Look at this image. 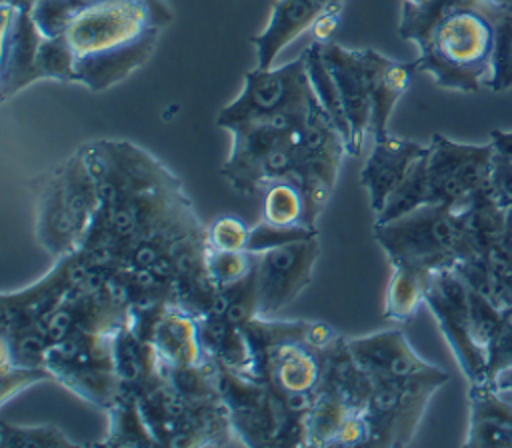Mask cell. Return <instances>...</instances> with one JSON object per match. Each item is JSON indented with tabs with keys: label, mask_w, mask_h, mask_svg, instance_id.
I'll use <instances>...</instances> for the list:
<instances>
[{
	"label": "cell",
	"mask_w": 512,
	"mask_h": 448,
	"mask_svg": "<svg viewBox=\"0 0 512 448\" xmlns=\"http://www.w3.org/2000/svg\"><path fill=\"white\" fill-rule=\"evenodd\" d=\"M220 398L244 446H308L306 418L266 382L214 362Z\"/></svg>",
	"instance_id": "obj_5"
},
{
	"label": "cell",
	"mask_w": 512,
	"mask_h": 448,
	"mask_svg": "<svg viewBox=\"0 0 512 448\" xmlns=\"http://www.w3.org/2000/svg\"><path fill=\"white\" fill-rule=\"evenodd\" d=\"M428 154V150H426ZM426 154L420 156L406 178L400 182V186L394 190V194L388 198L384 208L376 214L374 224H384L390 220H396L414 208L428 204V182H426Z\"/></svg>",
	"instance_id": "obj_27"
},
{
	"label": "cell",
	"mask_w": 512,
	"mask_h": 448,
	"mask_svg": "<svg viewBox=\"0 0 512 448\" xmlns=\"http://www.w3.org/2000/svg\"><path fill=\"white\" fill-rule=\"evenodd\" d=\"M468 448H512V402L490 384L468 388Z\"/></svg>",
	"instance_id": "obj_21"
},
{
	"label": "cell",
	"mask_w": 512,
	"mask_h": 448,
	"mask_svg": "<svg viewBox=\"0 0 512 448\" xmlns=\"http://www.w3.org/2000/svg\"><path fill=\"white\" fill-rule=\"evenodd\" d=\"M306 116L308 114L290 112L232 126L228 130L232 148L220 168L222 178L240 194H254L260 190L258 174L264 160L302 134Z\"/></svg>",
	"instance_id": "obj_12"
},
{
	"label": "cell",
	"mask_w": 512,
	"mask_h": 448,
	"mask_svg": "<svg viewBox=\"0 0 512 448\" xmlns=\"http://www.w3.org/2000/svg\"><path fill=\"white\" fill-rule=\"evenodd\" d=\"M90 264L80 250L60 256L34 284L0 296V334L32 326L54 312L88 274Z\"/></svg>",
	"instance_id": "obj_13"
},
{
	"label": "cell",
	"mask_w": 512,
	"mask_h": 448,
	"mask_svg": "<svg viewBox=\"0 0 512 448\" xmlns=\"http://www.w3.org/2000/svg\"><path fill=\"white\" fill-rule=\"evenodd\" d=\"M344 0H276L260 34L252 36L256 66L270 68L278 54L328 14H342Z\"/></svg>",
	"instance_id": "obj_17"
},
{
	"label": "cell",
	"mask_w": 512,
	"mask_h": 448,
	"mask_svg": "<svg viewBox=\"0 0 512 448\" xmlns=\"http://www.w3.org/2000/svg\"><path fill=\"white\" fill-rule=\"evenodd\" d=\"M262 220L280 226H310L306 194L296 178H280L264 186Z\"/></svg>",
	"instance_id": "obj_26"
},
{
	"label": "cell",
	"mask_w": 512,
	"mask_h": 448,
	"mask_svg": "<svg viewBox=\"0 0 512 448\" xmlns=\"http://www.w3.org/2000/svg\"><path fill=\"white\" fill-rule=\"evenodd\" d=\"M174 20L166 0H82L64 36L76 82L104 92L140 68Z\"/></svg>",
	"instance_id": "obj_2"
},
{
	"label": "cell",
	"mask_w": 512,
	"mask_h": 448,
	"mask_svg": "<svg viewBox=\"0 0 512 448\" xmlns=\"http://www.w3.org/2000/svg\"><path fill=\"white\" fill-rule=\"evenodd\" d=\"M446 382L448 378H414V380L372 378V390L362 410L368 424L366 446H386V448L408 446L416 436V430L422 422V416L432 396Z\"/></svg>",
	"instance_id": "obj_8"
},
{
	"label": "cell",
	"mask_w": 512,
	"mask_h": 448,
	"mask_svg": "<svg viewBox=\"0 0 512 448\" xmlns=\"http://www.w3.org/2000/svg\"><path fill=\"white\" fill-rule=\"evenodd\" d=\"M384 296V318L404 324L426 304V290L432 270L394 262Z\"/></svg>",
	"instance_id": "obj_24"
},
{
	"label": "cell",
	"mask_w": 512,
	"mask_h": 448,
	"mask_svg": "<svg viewBox=\"0 0 512 448\" xmlns=\"http://www.w3.org/2000/svg\"><path fill=\"white\" fill-rule=\"evenodd\" d=\"M490 144L496 160L512 164V130H492Z\"/></svg>",
	"instance_id": "obj_37"
},
{
	"label": "cell",
	"mask_w": 512,
	"mask_h": 448,
	"mask_svg": "<svg viewBox=\"0 0 512 448\" xmlns=\"http://www.w3.org/2000/svg\"><path fill=\"white\" fill-rule=\"evenodd\" d=\"M152 344L162 366L198 364L208 358L202 348L198 318L174 304H168L158 318Z\"/></svg>",
	"instance_id": "obj_22"
},
{
	"label": "cell",
	"mask_w": 512,
	"mask_h": 448,
	"mask_svg": "<svg viewBox=\"0 0 512 448\" xmlns=\"http://www.w3.org/2000/svg\"><path fill=\"white\" fill-rule=\"evenodd\" d=\"M486 88L492 92H506L512 88V4H508L496 20L490 78Z\"/></svg>",
	"instance_id": "obj_29"
},
{
	"label": "cell",
	"mask_w": 512,
	"mask_h": 448,
	"mask_svg": "<svg viewBox=\"0 0 512 448\" xmlns=\"http://www.w3.org/2000/svg\"><path fill=\"white\" fill-rule=\"evenodd\" d=\"M428 144H420L408 138L392 136L390 132L384 138L374 140V148L360 170V184L368 192L370 208L378 214L400 182L410 172L412 164L424 156Z\"/></svg>",
	"instance_id": "obj_19"
},
{
	"label": "cell",
	"mask_w": 512,
	"mask_h": 448,
	"mask_svg": "<svg viewBox=\"0 0 512 448\" xmlns=\"http://www.w3.org/2000/svg\"><path fill=\"white\" fill-rule=\"evenodd\" d=\"M320 236L318 228H310L304 224L296 226H280V224H270L266 220H260L256 226H250V236H248V252H264L276 246H284L288 242L304 240V238H314Z\"/></svg>",
	"instance_id": "obj_33"
},
{
	"label": "cell",
	"mask_w": 512,
	"mask_h": 448,
	"mask_svg": "<svg viewBox=\"0 0 512 448\" xmlns=\"http://www.w3.org/2000/svg\"><path fill=\"white\" fill-rule=\"evenodd\" d=\"M344 154L348 152L342 132L318 98H314L302 128L294 174L306 194L308 224L312 228H318V216L332 196Z\"/></svg>",
	"instance_id": "obj_9"
},
{
	"label": "cell",
	"mask_w": 512,
	"mask_h": 448,
	"mask_svg": "<svg viewBox=\"0 0 512 448\" xmlns=\"http://www.w3.org/2000/svg\"><path fill=\"white\" fill-rule=\"evenodd\" d=\"M206 270L218 288L228 286L254 270V254L248 250H216L206 244Z\"/></svg>",
	"instance_id": "obj_32"
},
{
	"label": "cell",
	"mask_w": 512,
	"mask_h": 448,
	"mask_svg": "<svg viewBox=\"0 0 512 448\" xmlns=\"http://www.w3.org/2000/svg\"><path fill=\"white\" fill-rule=\"evenodd\" d=\"M316 94L306 68V52L278 68L248 70L240 94L226 104L216 118V124L230 130L236 124L270 118L278 114H308Z\"/></svg>",
	"instance_id": "obj_6"
},
{
	"label": "cell",
	"mask_w": 512,
	"mask_h": 448,
	"mask_svg": "<svg viewBox=\"0 0 512 448\" xmlns=\"http://www.w3.org/2000/svg\"><path fill=\"white\" fill-rule=\"evenodd\" d=\"M44 34L36 26L32 12H18L2 6V58L0 96L12 98L32 82H38L36 56Z\"/></svg>",
	"instance_id": "obj_18"
},
{
	"label": "cell",
	"mask_w": 512,
	"mask_h": 448,
	"mask_svg": "<svg viewBox=\"0 0 512 448\" xmlns=\"http://www.w3.org/2000/svg\"><path fill=\"white\" fill-rule=\"evenodd\" d=\"M346 346L358 366L378 380L450 378L446 370L424 360L402 328H386L364 336H346Z\"/></svg>",
	"instance_id": "obj_15"
},
{
	"label": "cell",
	"mask_w": 512,
	"mask_h": 448,
	"mask_svg": "<svg viewBox=\"0 0 512 448\" xmlns=\"http://www.w3.org/2000/svg\"><path fill=\"white\" fill-rule=\"evenodd\" d=\"M504 324V308L490 296L470 288V332L474 342L486 352Z\"/></svg>",
	"instance_id": "obj_30"
},
{
	"label": "cell",
	"mask_w": 512,
	"mask_h": 448,
	"mask_svg": "<svg viewBox=\"0 0 512 448\" xmlns=\"http://www.w3.org/2000/svg\"><path fill=\"white\" fill-rule=\"evenodd\" d=\"M108 414V434L98 446L112 448H144V446H160L150 426L146 424L138 396L130 390H122L116 402L106 410Z\"/></svg>",
	"instance_id": "obj_25"
},
{
	"label": "cell",
	"mask_w": 512,
	"mask_h": 448,
	"mask_svg": "<svg viewBox=\"0 0 512 448\" xmlns=\"http://www.w3.org/2000/svg\"><path fill=\"white\" fill-rule=\"evenodd\" d=\"M0 376H2V404L10 402L12 396L24 392L26 388L52 380L50 372L42 366H24L8 358H0Z\"/></svg>",
	"instance_id": "obj_34"
},
{
	"label": "cell",
	"mask_w": 512,
	"mask_h": 448,
	"mask_svg": "<svg viewBox=\"0 0 512 448\" xmlns=\"http://www.w3.org/2000/svg\"><path fill=\"white\" fill-rule=\"evenodd\" d=\"M252 370L288 404L312 398L322 378V352L306 340V320L252 318L244 328Z\"/></svg>",
	"instance_id": "obj_4"
},
{
	"label": "cell",
	"mask_w": 512,
	"mask_h": 448,
	"mask_svg": "<svg viewBox=\"0 0 512 448\" xmlns=\"http://www.w3.org/2000/svg\"><path fill=\"white\" fill-rule=\"evenodd\" d=\"M250 226L236 216H218L206 226V244L216 250H246Z\"/></svg>",
	"instance_id": "obj_35"
},
{
	"label": "cell",
	"mask_w": 512,
	"mask_h": 448,
	"mask_svg": "<svg viewBox=\"0 0 512 448\" xmlns=\"http://www.w3.org/2000/svg\"><path fill=\"white\" fill-rule=\"evenodd\" d=\"M320 236L288 242L254 254L258 316L276 318L312 282Z\"/></svg>",
	"instance_id": "obj_11"
},
{
	"label": "cell",
	"mask_w": 512,
	"mask_h": 448,
	"mask_svg": "<svg viewBox=\"0 0 512 448\" xmlns=\"http://www.w3.org/2000/svg\"><path fill=\"white\" fill-rule=\"evenodd\" d=\"M0 446L2 448H74L78 442L54 424H10L0 422Z\"/></svg>",
	"instance_id": "obj_28"
},
{
	"label": "cell",
	"mask_w": 512,
	"mask_h": 448,
	"mask_svg": "<svg viewBox=\"0 0 512 448\" xmlns=\"http://www.w3.org/2000/svg\"><path fill=\"white\" fill-rule=\"evenodd\" d=\"M502 0H424L402 2L398 34L416 46V72L436 86L464 94L488 84L496 20Z\"/></svg>",
	"instance_id": "obj_1"
},
{
	"label": "cell",
	"mask_w": 512,
	"mask_h": 448,
	"mask_svg": "<svg viewBox=\"0 0 512 448\" xmlns=\"http://www.w3.org/2000/svg\"><path fill=\"white\" fill-rule=\"evenodd\" d=\"M372 234L390 264L402 262L434 272L478 258L466 210L446 204H422L396 220L374 224Z\"/></svg>",
	"instance_id": "obj_3"
},
{
	"label": "cell",
	"mask_w": 512,
	"mask_h": 448,
	"mask_svg": "<svg viewBox=\"0 0 512 448\" xmlns=\"http://www.w3.org/2000/svg\"><path fill=\"white\" fill-rule=\"evenodd\" d=\"M512 364V306L504 308V324L488 348V380L490 376Z\"/></svg>",
	"instance_id": "obj_36"
},
{
	"label": "cell",
	"mask_w": 512,
	"mask_h": 448,
	"mask_svg": "<svg viewBox=\"0 0 512 448\" xmlns=\"http://www.w3.org/2000/svg\"><path fill=\"white\" fill-rule=\"evenodd\" d=\"M0 6H8L18 12H32V8L36 6V0H0Z\"/></svg>",
	"instance_id": "obj_39"
},
{
	"label": "cell",
	"mask_w": 512,
	"mask_h": 448,
	"mask_svg": "<svg viewBox=\"0 0 512 448\" xmlns=\"http://www.w3.org/2000/svg\"><path fill=\"white\" fill-rule=\"evenodd\" d=\"M34 236L38 244L56 260L76 252L84 242V232L70 208L58 166L34 182Z\"/></svg>",
	"instance_id": "obj_16"
},
{
	"label": "cell",
	"mask_w": 512,
	"mask_h": 448,
	"mask_svg": "<svg viewBox=\"0 0 512 448\" xmlns=\"http://www.w3.org/2000/svg\"><path fill=\"white\" fill-rule=\"evenodd\" d=\"M38 80L52 78L58 82H76L74 56L64 36H44L36 56Z\"/></svg>",
	"instance_id": "obj_31"
},
{
	"label": "cell",
	"mask_w": 512,
	"mask_h": 448,
	"mask_svg": "<svg viewBox=\"0 0 512 448\" xmlns=\"http://www.w3.org/2000/svg\"><path fill=\"white\" fill-rule=\"evenodd\" d=\"M424 306L434 316L468 384L488 382V356L470 332V286L456 268L432 272Z\"/></svg>",
	"instance_id": "obj_10"
},
{
	"label": "cell",
	"mask_w": 512,
	"mask_h": 448,
	"mask_svg": "<svg viewBox=\"0 0 512 448\" xmlns=\"http://www.w3.org/2000/svg\"><path fill=\"white\" fill-rule=\"evenodd\" d=\"M498 394H500V396H504L508 402H512V392H510V394H502V392H498Z\"/></svg>",
	"instance_id": "obj_41"
},
{
	"label": "cell",
	"mask_w": 512,
	"mask_h": 448,
	"mask_svg": "<svg viewBox=\"0 0 512 448\" xmlns=\"http://www.w3.org/2000/svg\"><path fill=\"white\" fill-rule=\"evenodd\" d=\"M46 370L52 380L104 412L124 390L116 370L108 366H48Z\"/></svg>",
	"instance_id": "obj_23"
},
{
	"label": "cell",
	"mask_w": 512,
	"mask_h": 448,
	"mask_svg": "<svg viewBox=\"0 0 512 448\" xmlns=\"http://www.w3.org/2000/svg\"><path fill=\"white\" fill-rule=\"evenodd\" d=\"M490 384L496 392H502V394H510L512 392V364L510 366H504L500 370H496L490 380L486 382Z\"/></svg>",
	"instance_id": "obj_38"
},
{
	"label": "cell",
	"mask_w": 512,
	"mask_h": 448,
	"mask_svg": "<svg viewBox=\"0 0 512 448\" xmlns=\"http://www.w3.org/2000/svg\"><path fill=\"white\" fill-rule=\"evenodd\" d=\"M364 60L370 80V126L368 134L372 140L384 138L388 134L390 116L398 100L410 88L412 76L416 74V62H402L380 54L374 48H364Z\"/></svg>",
	"instance_id": "obj_20"
},
{
	"label": "cell",
	"mask_w": 512,
	"mask_h": 448,
	"mask_svg": "<svg viewBox=\"0 0 512 448\" xmlns=\"http://www.w3.org/2000/svg\"><path fill=\"white\" fill-rule=\"evenodd\" d=\"M320 56L336 84L340 106L350 130L346 152L352 156H360L364 136L370 126V80L368 68L364 60V48H344L338 42L320 44Z\"/></svg>",
	"instance_id": "obj_14"
},
{
	"label": "cell",
	"mask_w": 512,
	"mask_h": 448,
	"mask_svg": "<svg viewBox=\"0 0 512 448\" xmlns=\"http://www.w3.org/2000/svg\"><path fill=\"white\" fill-rule=\"evenodd\" d=\"M494 170L492 144H466L432 134L426 154L428 204L464 210L490 186Z\"/></svg>",
	"instance_id": "obj_7"
},
{
	"label": "cell",
	"mask_w": 512,
	"mask_h": 448,
	"mask_svg": "<svg viewBox=\"0 0 512 448\" xmlns=\"http://www.w3.org/2000/svg\"><path fill=\"white\" fill-rule=\"evenodd\" d=\"M402 2H406V4H420V2H424V0H402Z\"/></svg>",
	"instance_id": "obj_40"
}]
</instances>
